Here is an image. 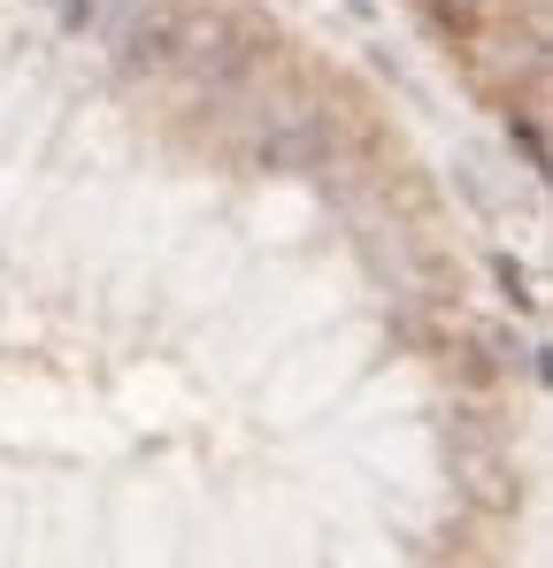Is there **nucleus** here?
I'll return each instance as SVG.
<instances>
[{
    "mask_svg": "<svg viewBox=\"0 0 553 568\" xmlns=\"http://www.w3.org/2000/svg\"><path fill=\"white\" fill-rule=\"evenodd\" d=\"M508 139H515V154H523V161H531V169H539V161H546V146H539V124H508Z\"/></svg>",
    "mask_w": 553,
    "mask_h": 568,
    "instance_id": "nucleus-5",
    "label": "nucleus"
},
{
    "mask_svg": "<svg viewBox=\"0 0 553 568\" xmlns=\"http://www.w3.org/2000/svg\"><path fill=\"white\" fill-rule=\"evenodd\" d=\"M54 8H62L70 31H100V23H116V8H131V0H54Z\"/></svg>",
    "mask_w": 553,
    "mask_h": 568,
    "instance_id": "nucleus-4",
    "label": "nucleus"
},
{
    "mask_svg": "<svg viewBox=\"0 0 553 568\" xmlns=\"http://www.w3.org/2000/svg\"><path fill=\"white\" fill-rule=\"evenodd\" d=\"M461 476H469V499L477 507H492V515H515L523 507V484H508V461H469Z\"/></svg>",
    "mask_w": 553,
    "mask_h": 568,
    "instance_id": "nucleus-3",
    "label": "nucleus"
},
{
    "mask_svg": "<svg viewBox=\"0 0 553 568\" xmlns=\"http://www.w3.org/2000/svg\"><path fill=\"white\" fill-rule=\"evenodd\" d=\"M423 23L446 39V46H477L485 39V0H415Z\"/></svg>",
    "mask_w": 553,
    "mask_h": 568,
    "instance_id": "nucleus-2",
    "label": "nucleus"
},
{
    "mask_svg": "<svg viewBox=\"0 0 553 568\" xmlns=\"http://www.w3.org/2000/svg\"><path fill=\"white\" fill-rule=\"evenodd\" d=\"M184 46H192V15L184 8H170V0H155L147 15H131L124 23V77H155V70H170V62H184Z\"/></svg>",
    "mask_w": 553,
    "mask_h": 568,
    "instance_id": "nucleus-1",
    "label": "nucleus"
}]
</instances>
